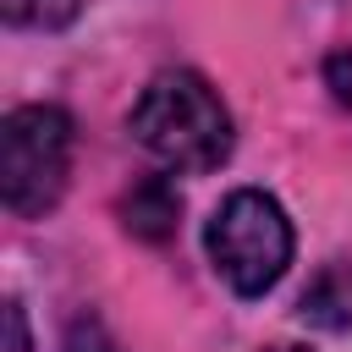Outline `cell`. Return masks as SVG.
I'll return each instance as SVG.
<instances>
[{"mask_svg": "<svg viewBox=\"0 0 352 352\" xmlns=\"http://www.w3.org/2000/svg\"><path fill=\"white\" fill-rule=\"evenodd\" d=\"M204 248H209L214 275H220L236 297H264V292L292 270L297 236H292L286 209H280L270 192L236 187V192H226L220 209L209 214Z\"/></svg>", "mask_w": 352, "mask_h": 352, "instance_id": "cell-2", "label": "cell"}, {"mask_svg": "<svg viewBox=\"0 0 352 352\" xmlns=\"http://www.w3.org/2000/svg\"><path fill=\"white\" fill-rule=\"evenodd\" d=\"M72 143L77 132L60 104H22L0 121V204L16 220H38L60 204Z\"/></svg>", "mask_w": 352, "mask_h": 352, "instance_id": "cell-3", "label": "cell"}, {"mask_svg": "<svg viewBox=\"0 0 352 352\" xmlns=\"http://www.w3.org/2000/svg\"><path fill=\"white\" fill-rule=\"evenodd\" d=\"M297 314L302 324L314 330H352V264L346 258H330L297 297Z\"/></svg>", "mask_w": 352, "mask_h": 352, "instance_id": "cell-5", "label": "cell"}, {"mask_svg": "<svg viewBox=\"0 0 352 352\" xmlns=\"http://www.w3.org/2000/svg\"><path fill=\"white\" fill-rule=\"evenodd\" d=\"M6 352H28V319H22V302H6Z\"/></svg>", "mask_w": 352, "mask_h": 352, "instance_id": "cell-9", "label": "cell"}, {"mask_svg": "<svg viewBox=\"0 0 352 352\" xmlns=\"http://www.w3.org/2000/svg\"><path fill=\"white\" fill-rule=\"evenodd\" d=\"M121 220L132 236L143 242H170L176 236V220H182V192L170 176H143L132 182V192L121 198Z\"/></svg>", "mask_w": 352, "mask_h": 352, "instance_id": "cell-4", "label": "cell"}, {"mask_svg": "<svg viewBox=\"0 0 352 352\" xmlns=\"http://www.w3.org/2000/svg\"><path fill=\"white\" fill-rule=\"evenodd\" d=\"M126 126L170 170H214V165L231 160V143H236L231 110L220 104L209 77H198L187 66H170V72L148 77Z\"/></svg>", "mask_w": 352, "mask_h": 352, "instance_id": "cell-1", "label": "cell"}, {"mask_svg": "<svg viewBox=\"0 0 352 352\" xmlns=\"http://www.w3.org/2000/svg\"><path fill=\"white\" fill-rule=\"evenodd\" d=\"M324 82H330V94L352 110V44H341V50L324 60Z\"/></svg>", "mask_w": 352, "mask_h": 352, "instance_id": "cell-8", "label": "cell"}, {"mask_svg": "<svg viewBox=\"0 0 352 352\" xmlns=\"http://www.w3.org/2000/svg\"><path fill=\"white\" fill-rule=\"evenodd\" d=\"M66 352H116V341H110V330L99 324V314H77V319L66 324Z\"/></svg>", "mask_w": 352, "mask_h": 352, "instance_id": "cell-7", "label": "cell"}, {"mask_svg": "<svg viewBox=\"0 0 352 352\" xmlns=\"http://www.w3.org/2000/svg\"><path fill=\"white\" fill-rule=\"evenodd\" d=\"M0 11L16 28H66L82 11V0H0Z\"/></svg>", "mask_w": 352, "mask_h": 352, "instance_id": "cell-6", "label": "cell"}, {"mask_svg": "<svg viewBox=\"0 0 352 352\" xmlns=\"http://www.w3.org/2000/svg\"><path fill=\"white\" fill-rule=\"evenodd\" d=\"M258 352H308V346H292V341H275V346H258Z\"/></svg>", "mask_w": 352, "mask_h": 352, "instance_id": "cell-10", "label": "cell"}]
</instances>
